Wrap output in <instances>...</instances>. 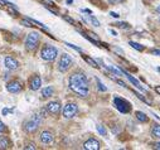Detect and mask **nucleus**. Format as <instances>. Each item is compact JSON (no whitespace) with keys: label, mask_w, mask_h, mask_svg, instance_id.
<instances>
[{"label":"nucleus","mask_w":160,"mask_h":150,"mask_svg":"<svg viewBox=\"0 0 160 150\" xmlns=\"http://www.w3.org/2000/svg\"><path fill=\"white\" fill-rule=\"evenodd\" d=\"M69 88L79 97H87L90 93V82L87 76L81 71L72 73L69 76Z\"/></svg>","instance_id":"obj_1"},{"label":"nucleus","mask_w":160,"mask_h":150,"mask_svg":"<svg viewBox=\"0 0 160 150\" xmlns=\"http://www.w3.org/2000/svg\"><path fill=\"white\" fill-rule=\"evenodd\" d=\"M42 119L43 116L41 114H33L32 118L24 122V131L28 134H34L38 130L39 125L42 124Z\"/></svg>","instance_id":"obj_2"},{"label":"nucleus","mask_w":160,"mask_h":150,"mask_svg":"<svg viewBox=\"0 0 160 150\" xmlns=\"http://www.w3.org/2000/svg\"><path fill=\"white\" fill-rule=\"evenodd\" d=\"M58 56V49L53 46L46 44L42 49H41V57L42 59L47 61V62H53Z\"/></svg>","instance_id":"obj_3"},{"label":"nucleus","mask_w":160,"mask_h":150,"mask_svg":"<svg viewBox=\"0 0 160 150\" xmlns=\"http://www.w3.org/2000/svg\"><path fill=\"white\" fill-rule=\"evenodd\" d=\"M39 39H41V34H39L38 32H32L27 35V38H25V49L32 52L34 51L37 47H38V43H39Z\"/></svg>","instance_id":"obj_4"},{"label":"nucleus","mask_w":160,"mask_h":150,"mask_svg":"<svg viewBox=\"0 0 160 150\" xmlns=\"http://www.w3.org/2000/svg\"><path fill=\"white\" fill-rule=\"evenodd\" d=\"M113 105L120 112H122V114H129V112L131 111V103L125 98H121V97L116 96L113 98Z\"/></svg>","instance_id":"obj_5"},{"label":"nucleus","mask_w":160,"mask_h":150,"mask_svg":"<svg viewBox=\"0 0 160 150\" xmlns=\"http://www.w3.org/2000/svg\"><path fill=\"white\" fill-rule=\"evenodd\" d=\"M72 64H73L72 57L69 54H67V53H63L61 56L59 61H58V71L62 72V73H64V72H67L72 67Z\"/></svg>","instance_id":"obj_6"},{"label":"nucleus","mask_w":160,"mask_h":150,"mask_svg":"<svg viewBox=\"0 0 160 150\" xmlns=\"http://www.w3.org/2000/svg\"><path fill=\"white\" fill-rule=\"evenodd\" d=\"M63 118L66 119H72L77 115V112H78V106L74 103V102H68L64 105L63 107Z\"/></svg>","instance_id":"obj_7"},{"label":"nucleus","mask_w":160,"mask_h":150,"mask_svg":"<svg viewBox=\"0 0 160 150\" xmlns=\"http://www.w3.org/2000/svg\"><path fill=\"white\" fill-rule=\"evenodd\" d=\"M61 108H62V106H61L59 101H51L46 105V111L51 115H58L61 112Z\"/></svg>","instance_id":"obj_8"},{"label":"nucleus","mask_w":160,"mask_h":150,"mask_svg":"<svg viewBox=\"0 0 160 150\" xmlns=\"http://www.w3.org/2000/svg\"><path fill=\"white\" fill-rule=\"evenodd\" d=\"M5 87H7V91L10 92V93H19L23 90V85L18 80H13V81L8 82Z\"/></svg>","instance_id":"obj_9"},{"label":"nucleus","mask_w":160,"mask_h":150,"mask_svg":"<svg viewBox=\"0 0 160 150\" xmlns=\"http://www.w3.org/2000/svg\"><path fill=\"white\" fill-rule=\"evenodd\" d=\"M41 86H42L41 77H39L38 74H33V76L30 77V80H29V88L32 91H38L39 88H41Z\"/></svg>","instance_id":"obj_10"},{"label":"nucleus","mask_w":160,"mask_h":150,"mask_svg":"<svg viewBox=\"0 0 160 150\" xmlns=\"http://www.w3.org/2000/svg\"><path fill=\"white\" fill-rule=\"evenodd\" d=\"M100 148H101L100 141H98L97 139H93V138L88 139V140L85 141V144H83V149H85V150H98Z\"/></svg>","instance_id":"obj_11"},{"label":"nucleus","mask_w":160,"mask_h":150,"mask_svg":"<svg viewBox=\"0 0 160 150\" xmlns=\"http://www.w3.org/2000/svg\"><path fill=\"white\" fill-rule=\"evenodd\" d=\"M4 64H5V67H7L8 69H10V71H14V69H17V68L19 67V62H18L15 58L10 57V56H7V57L4 58Z\"/></svg>","instance_id":"obj_12"},{"label":"nucleus","mask_w":160,"mask_h":150,"mask_svg":"<svg viewBox=\"0 0 160 150\" xmlns=\"http://www.w3.org/2000/svg\"><path fill=\"white\" fill-rule=\"evenodd\" d=\"M120 71H121V73H122V74H125L126 78H128V80H129V81H130V82H131V83H132L135 87H138L139 90H144V87L140 85V82H139V81H138V80H136L134 76H131V74H130V73H129L126 69H124L122 67H120Z\"/></svg>","instance_id":"obj_13"},{"label":"nucleus","mask_w":160,"mask_h":150,"mask_svg":"<svg viewBox=\"0 0 160 150\" xmlns=\"http://www.w3.org/2000/svg\"><path fill=\"white\" fill-rule=\"evenodd\" d=\"M39 139H41V141H42L43 144H52L54 136H53V134H52L51 131L44 130V131L41 132V135H39Z\"/></svg>","instance_id":"obj_14"},{"label":"nucleus","mask_w":160,"mask_h":150,"mask_svg":"<svg viewBox=\"0 0 160 150\" xmlns=\"http://www.w3.org/2000/svg\"><path fill=\"white\" fill-rule=\"evenodd\" d=\"M151 136L154 139H160V124L154 122L151 125Z\"/></svg>","instance_id":"obj_15"},{"label":"nucleus","mask_w":160,"mask_h":150,"mask_svg":"<svg viewBox=\"0 0 160 150\" xmlns=\"http://www.w3.org/2000/svg\"><path fill=\"white\" fill-rule=\"evenodd\" d=\"M8 148H10V141L8 136L0 135V149H8Z\"/></svg>","instance_id":"obj_16"},{"label":"nucleus","mask_w":160,"mask_h":150,"mask_svg":"<svg viewBox=\"0 0 160 150\" xmlns=\"http://www.w3.org/2000/svg\"><path fill=\"white\" fill-rule=\"evenodd\" d=\"M53 93H54V88L52 86H47V87H44L42 90V97H44V98L53 96Z\"/></svg>","instance_id":"obj_17"},{"label":"nucleus","mask_w":160,"mask_h":150,"mask_svg":"<svg viewBox=\"0 0 160 150\" xmlns=\"http://www.w3.org/2000/svg\"><path fill=\"white\" fill-rule=\"evenodd\" d=\"M135 116H136V119H138L140 122H148V121H149V118L146 116V114H144L142 111H136V112H135Z\"/></svg>","instance_id":"obj_18"},{"label":"nucleus","mask_w":160,"mask_h":150,"mask_svg":"<svg viewBox=\"0 0 160 150\" xmlns=\"http://www.w3.org/2000/svg\"><path fill=\"white\" fill-rule=\"evenodd\" d=\"M129 44H130L134 49H136V51H139V52H142V51L145 49V47H144V46H141V44H139V43H136V42H132V41H130V42H129Z\"/></svg>","instance_id":"obj_19"},{"label":"nucleus","mask_w":160,"mask_h":150,"mask_svg":"<svg viewBox=\"0 0 160 150\" xmlns=\"http://www.w3.org/2000/svg\"><path fill=\"white\" fill-rule=\"evenodd\" d=\"M82 57H83V59H85L87 63H90L92 67H95V68H98V64H97V62H96V61H93L92 58H90V57H87V56H85V54H82Z\"/></svg>","instance_id":"obj_20"},{"label":"nucleus","mask_w":160,"mask_h":150,"mask_svg":"<svg viewBox=\"0 0 160 150\" xmlns=\"http://www.w3.org/2000/svg\"><path fill=\"white\" fill-rule=\"evenodd\" d=\"M103 66H105V64H103ZM105 67H106L107 69H110L112 73H115L116 76H121V74H122V73H121V71H120V69H117V68H115L113 66H105Z\"/></svg>","instance_id":"obj_21"},{"label":"nucleus","mask_w":160,"mask_h":150,"mask_svg":"<svg viewBox=\"0 0 160 150\" xmlns=\"http://www.w3.org/2000/svg\"><path fill=\"white\" fill-rule=\"evenodd\" d=\"M96 82H97V87H98V90H100L101 92H106V91H107V87H106V86H105L97 77H96Z\"/></svg>","instance_id":"obj_22"},{"label":"nucleus","mask_w":160,"mask_h":150,"mask_svg":"<svg viewBox=\"0 0 160 150\" xmlns=\"http://www.w3.org/2000/svg\"><path fill=\"white\" fill-rule=\"evenodd\" d=\"M96 129H97L98 134H101L102 136H106V135H107V130L105 129V126H102V125H97Z\"/></svg>","instance_id":"obj_23"},{"label":"nucleus","mask_w":160,"mask_h":150,"mask_svg":"<svg viewBox=\"0 0 160 150\" xmlns=\"http://www.w3.org/2000/svg\"><path fill=\"white\" fill-rule=\"evenodd\" d=\"M115 25L118 27V28H122V29H130V24L129 23H124V22H118Z\"/></svg>","instance_id":"obj_24"},{"label":"nucleus","mask_w":160,"mask_h":150,"mask_svg":"<svg viewBox=\"0 0 160 150\" xmlns=\"http://www.w3.org/2000/svg\"><path fill=\"white\" fill-rule=\"evenodd\" d=\"M88 19H90V22H91V23H92L95 27H100V22H98V20H97V19H96L93 15H90V18H88Z\"/></svg>","instance_id":"obj_25"},{"label":"nucleus","mask_w":160,"mask_h":150,"mask_svg":"<svg viewBox=\"0 0 160 150\" xmlns=\"http://www.w3.org/2000/svg\"><path fill=\"white\" fill-rule=\"evenodd\" d=\"M24 149L35 150V149H37V146H35V144H34V142H27V144H25V146H24Z\"/></svg>","instance_id":"obj_26"},{"label":"nucleus","mask_w":160,"mask_h":150,"mask_svg":"<svg viewBox=\"0 0 160 150\" xmlns=\"http://www.w3.org/2000/svg\"><path fill=\"white\" fill-rule=\"evenodd\" d=\"M66 46H68L69 48H72V49H74V51H77V52H82V49L79 48V47H76L74 44H71V43H66Z\"/></svg>","instance_id":"obj_27"},{"label":"nucleus","mask_w":160,"mask_h":150,"mask_svg":"<svg viewBox=\"0 0 160 150\" xmlns=\"http://www.w3.org/2000/svg\"><path fill=\"white\" fill-rule=\"evenodd\" d=\"M20 23H22L23 25H25V27H33V25H32V23L28 20V18H27V19H23Z\"/></svg>","instance_id":"obj_28"},{"label":"nucleus","mask_w":160,"mask_h":150,"mask_svg":"<svg viewBox=\"0 0 160 150\" xmlns=\"http://www.w3.org/2000/svg\"><path fill=\"white\" fill-rule=\"evenodd\" d=\"M124 2H126V0H108L110 4H121Z\"/></svg>","instance_id":"obj_29"},{"label":"nucleus","mask_w":160,"mask_h":150,"mask_svg":"<svg viewBox=\"0 0 160 150\" xmlns=\"http://www.w3.org/2000/svg\"><path fill=\"white\" fill-rule=\"evenodd\" d=\"M7 130V128H5V125L2 122V121H0V134H2V132H4Z\"/></svg>","instance_id":"obj_30"},{"label":"nucleus","mask_w":160,"mask_h":150,"mask_svg":"<svg viewBox=\"0 0 160 150\" xmlns=\"http://www.w3.org/2000/svg\"><path fill=\"white\" fill-rule=\"evenodd\" d=\"M63 18H64V19H66V20H67V22H69V23H71V24H74V20H73V19H72V18H69V17H67V15H64V17H63Z\"/></svg>","instance_id":"obj_31"},{"label":"nucleus","mask_w":160,"mask_h":150,"mask_svg":"<svg viewBox=\"0 0 160 150\" xmlns=\"http://www.w3.org/2000/svg\"><path fill=\"white\" fill-rule=\"evenodd\" d=\"M134 93H135V95H136V96H138V97H139V98H140L141 101L146 102V100H145V97H144V96H141V95H140V93H138V92H134Z\"/></svg>","instance_id":"obj_32"},{"label":"nucleus","mask_w":160,"mask_h":150,"mask_svg":"<svg viewBox=\"0 0 160 150\" xmlns=\"http://www.w3.org/2000/svg\"><path fill=\"white\" fill-rule=\"evenodd\" d=\"M151 53H152L154 56H160V49H152Z\"/></svg>","instance_id":"obj_33"},{"label":"nucleus","mask_w":160,"mask_h":150,"mask_svg":"<svg viewBox=\"0 0 160 150\" xmlns=\"http://www.w3.org/2000/svg\"><path fill=\"white\" fill-rule=\"evenodd\" d=\"M116 82H117V83H118L120 86H122V87H128L125 82H122V81H120V80H116Z\"/></svg>","instance_id":"obj_34"},{"label":"nucleus","mask_w":160,"mask_h":150,"mask_svg":"<svg viewBox=\"0 0 160 150\" xmlns=\"http://www.w3.org/2000/svg\"><path fill=\"white\" fill-rule=\"evenodd\" d=\"M154 149L160 150V141H158V142H155V144H154Z\"/></svg>","instance_id":"obj_35"},{"label":"nucleus","mask_w":160,"mask_h":150,"mask_svg":"<svg viewBox=\"0 0 160 150\" xmlns=\"http://www.w3.org/2000/svg\"><path fill=\"white\" fill-rule=\"evenodd\" d=\"M110 15H111V17H113V18H118V17H120L117 13H113V12H111V13H110Z\"/></svg>","instance_id":"obj_36"},{"label":"nucleus","mask_w":160,"mask_h":150,"mask_svg":"<svg viewBox=\"0 0 160 150\" xmlns=\"http://www.w3.org/2000/svg\"><path fill=\"white\" fill-rule=\"evenodd\" d=\"M155 91H156V92L160 95V86H156V87H155Z\"/></svg>","instance_id":"obj_37"},{"label":"nucleus","mask_w":160,"mask_h":150,"mask_svg":"<svg viewBox=\"0 0 160 150\" xmlns=\"http://www.w3.org/2000/svg\"><path fill=\"white\" fill-rule=\"evenodd\" d=\"M110 33H111L112 35H117V33H116L115 30H112V29H110Z\"/></svg>","instance_id":"obj_38"},{"label":"nucleus","mask_w":160,"mask_h":150,"mask_svg":"<svg viewBox=\"0 0 160 150\" xmlns=\"http://www.w3.org/2000/svg\"><path fill=\"white\" fill-rule=\"evenodd\" d=\"M73 3V0H67V4H72Z\"/></svg>","instance_id":"obj_39"},{"label":"nucleus","mask_w":160,"mask_h":150,"mask_svg":"<svg viewBox=\"0 0 160 150\" xmlns=\"http://www.w3.org/2000/svg\"><path fill=\"white\" fill-rule=\"evenodd\" d=\"M156 12H158V13H160V5H159V7L156 8Z\"/></svg>","instance_id":"obj_40"},{"label":"nucleus","mask_w":160,"mask_h":150,"mask_svg":"<svg viewBox=\"0 0 160 150\" xmlns=\"http://www.w3.org/2000/svg\"><path fill=\"white\" fill-rule=\"evenodd\" d=\"M0 8H2V3H0Z\"/></svg>","instance_id":"obj_41"}]
</instances>
